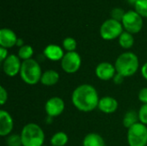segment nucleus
<instances>
[{
    "label": "nucleus",
    "mask_w": 147,
    "mask_h": 146,
    "mask_svg": "<svg viewBox=\"0 0 147 146\" xmlns=\"http://www.w3.org/2000/svg\"><path fill=\"white\" fill-rule=\"evenodd\" d=\"M100 98L97 90L90 84L84 83L78 86L72 92L71 102L79 111L89 113L98 108Z\"/></svg>",
    "instance_id": "f257e3e1"
},
{
    "label": "nucleus",
    "mask_w": 147,
    "mask_h": 146,
    "mask_svg": "<svg viewBox=\"0 0 147 146\" xmlns=\"http://www.w3.org/2000/svg\"><path fill=\"white\" fill-rule=\"evenodd\" d=\"M139 66L140 61L138 56L131 52L121 53L115 63L116 72L124 77L134 76L139 70Z\"/></svg>",
    "instance_id": "f03ea898"
},
{
    "label": "nucleus",
    "mask_w": 147,
    "mask_h": 146,
    "mask_svg": "<svg viewBox=\"0 0 147 146\" xmlns=\"http://www.w3.org/2000/svg\"><path fill=\"white\" fill-rule=\"evenodd\" d=\"M22 146H42L45 141L43 129L35 123L25 125L21 132Z\"/></svg>",
    "instance_id": "7ed1b4c3"
},
{
    "label": "nucleus",
    "mask_w": 147,
    "mask_h": 146,
    "mask_svg": "<svg viewBox=\"0 0 147 146\" xmlns=\"http://www.w3.org/2000/svg\"><path fill=\"white\" fill-rule=\"evenodd\" d=\"M42 71L40 64L34 59L22 61L20 76L22 81L28 85H35L40 82Z\"/></svg>",
    "instance_id": "20e7f679"
},
{
    "label": "nucleus",
    "mask_w": 147,
    "mask_h": 146,
    "mask_svg": "<svg viewBox=\"0 0 147 146\" xmlns=\"http://www.w3.org/2000/svg\"><path fill=\"white\" fill-rule=\"evenodd\" d=\"M127 143L129 146L147 145V126L139 122L127 129Z\"/></svg>",
    "instance_id": "39448f33"
},
{
    "label": "nucleus",
    "mask_w": 147,
    "mask_h": 146,
    "mask_svg": "<svg viewBox=\"0 0 147 146\" xmlns=\"http://www.w3.org/2000/svg\"><path fill=\"white\" fill-rule=\"evenodd\" d=\"M123 33V25L115 19L106 20L100 28V35L105 40H112Z\"/></svg>",
    "instance_id": "423d86ee"
},
{
    "label": "nucleus",
    "mask_w": 147,
    "mask_h": 146,
    "mask_svg": "<svg viewBox=\"0 0 147 146\" xmlns=\"http://www.w3.org/2000/svg\"><path fill=\"white\" fill-rule=\"evenodd\" d=\"M121 23L125 30L133 34H137L141 30L143 27V19L136 11L128 10L125 13Z\"/></svg>",
    "instance_id": "0eeeda50"
},
{
    "label": "nucleus",
    "mask_w": 147,
    "mask_h": 146,
    "mask_svg": "<svg viewBox=\"0 0 147 146\" xmlns=\"http://www.w3.org/2000/svg\"><path fill=\"white\" fill-rule=\"evenodd\" d=\"M81 65V57L76 51L66 52L61 60V68L68 74L76 73L80 69Z\"/></svg>",
    "instance_id": "6e6552de"
},
{
    "label": "nucleus",
    "mask_w": 147,
    "mask_h": 146,
    "mask_svg": "<svg viewBox=\"0 0 147 146\" xmlns=\"http://www.w3.org/2000/svg\"><path fill=\"white\" fill-rule=\"evenodd\" d=\"M65 110V102L59 96H53L48 99L45 104V111L48 117L59 116Z\"/></svg>",
    "instance_id": "1a4fd4ad"
},
{
    "label": "nucleus",
    "mask_w": 147,
    "mask_h": 146,
    "mask_svg": "<svg viewBox=\"0 0 147 146\" xmlns=\"http://www.w3.org/2000/svg\"><path fill=\"white\" fill-rule=\"evenodd\" d=\"M21 59L18 56L15 54H10L7 59L3 62V71L9 77H15L17 74H20L22 67Z\"/></svg>",
    "instance_id": "9d476101"
},
{
    "label": "nucleus",
    "mask_w": 147,
    "mask_h": 146,
    "mask_svg": "<svg viewBox=\"0 0 147 146\" xmlns=\"http://www.w3.org/2000/svg\"><path fill=\"white\" fill-rule=\"evenodd\" d=\"M95 72L96 77L102 81H109L110 79H113L117 73L115 65L109 62H102L98 64L96 67Z\"/></svg>",
    "instance_id": "9b49d317"
},
{
    "label": "nucleus",
    "mask_w": 147,
    "mask_h": 146,
    "mask_svg": "<svg viewBox=\"0 0 147 146\" xmlns=\"http://www.w3.org/2000/svg\"><path fill=\"white\" fill-rule=\"evenodd\" d=\"M14 129V120L11 115L5 110L0 111V135L6 137L11 134Z\"/></svg>",
    "instance_id": "f8f14e48"
},
{
    "label": "nucleus",
    "mask_w": 147,
    "mask_h": 146,
    "mask_svg": "<svg viewBox=\"0 0 147 146\" xmlns=\"http://www.w3.org/2000/svg\"><path fill=\"white\" fill-rule=\"evenodd\" d=\"M119 103L117 100L112 96H104L100 99L98 103V109L107 114L115 113L118 109Z\"/></svg>",
    "instance_id": "ddd939ff"
},
{
    "label": "nucleus",
    "mask_w": 147,
    "mask_h": 146,
    "mask_svg": "<svg viewBox=\"0 0 147 146\" xmlns=\"http://www.w3.org/2000/svg\"><path fill=\"white\" fill-rule=\"evenodd\" d=\"M17 37L14 31L9 28H2L0 30V46L4 48H10L16 46Z\"/></svg>",
    "instance_id": "4468645a"
},
{
    "label": "nucleus",
    "mask_w": 147,
    "mask_h": 146,
    "mask_svg": "<svg viewBox=\"0 0 147 146\" xmlns=\"http://www.w3.org/2000/svg\"><path fill=\"white\" fill-rule=\"evenodd\" d=\"M44 56L51 61H59L62 60L65 56L64 51L61 46L54 44L48 45L45 47L43 51Z\"/></svg>",
    "instance_id": "2eb2a0df"
},
{
    "label": "nucleus",
    "mask_w": 147,
    "mask_h": 146,
    "mask_svg": "<svg viewBox=\"0 0 147 146\" xmlns=\"http://www.w3.org/2000/svg\"><path fill=\"white\" fill-rule=\"evenodd\" d=\"M59 80V74L54 70H47L42 73L40 83L45 86H53Z\"/></svg>",
    "instance_id": "dca6fc26"
},
{
    "label": "nucleus",
    "mask_w": 147,
    "mask_h": 146,
    "mask_svg": "<svg viewBox=\"0 0 147 146\" xmlns=\"http://www.w3.org/2000/svg\"><path fill=\"white\" fill-rule=\"evenodd\" d=\"M83 146H105V141L101 135L91 133L84 137Z\"/></svg>",
    "instance_id": "f3484780"
},
{
    "label": "nucleus",
    "mask_w": 147,
    "mask_h": 146,
    "mask_svg": "<svg viewBox=\"0 0 147 146\" xmlns=\"http://www.w3.org/2000/svg\"><path fill=\"white\" fill-rule=\"evenodd\" d=\"M123 125L126 128L129 129L135 124L140 122L139 119V114L135 110H129L127 111L124 117H123Z\"/></svg>",
    "instance_id": "a211bd4d"
},
{
    "label": "nucleus",
    "mask_w": 147,
    "mask_h": 146,
    "mask_svg": "<svg viewBox=\"0 0 147 146\" xmlns=\"http://www.w3.org/2000/svg\"><path fill=\"white\" fill-rule=\"evenodd\" d=\"M69 141L67 134L64 132H58L53 135L50 143L52 146H65Z\"/></svg>",
    "instance_id": "6ab92c4d"
},
{
    "label": "nucleus",
    "mask_w": 147,
    "mask_h": 146,
    "mask_svg": "<svg viewBox=\"0 0 147 146\" xmlns=\"http://www.w3.org/2000/svg\"><path fill=\"white\" fill-rule=\"evenodd\" d=\"M134 39L132 34L123 31V33L119 37V44L124 49H129L134 46Z\"/></svg>",
    "instance_id": "aec40b11"
},
{
    "label": "nucleus",
    "mask_w": 147,
    "mask_h": 146,
    "mask_svg": "<svg viewBox=\"0 0 147 146\" xmlns=\"http://www.w3.org/2000/svg\"><path fill=\"white\" fill-rule=\"evenodd\" d=\"M33 55H34V49L29 45H24L22 47H20L18 50L17 56L20 58V59H22L23 61L32 59Z\"/></svg>",
    "instance_id": "412c9836"
},
{
    "label": "nucleus",
    "mask_w": 147,
    "mask_h": 146,
    "mask_svg": "<svg viewBox=\"0 0 147 146\" xmlns=\"http://www.w3.org/2000/svg\"><path fill=\"white\" fill-rule=\"evenodd\" d=\"M135 6V11L141 16L147 17V0H138Z\"/></svg>",
    "instance_id": "4be33fe9"
},
{
    "label": "nucleus",
    "mask_w": 147,
    "mask_h": 146,
    "mask_svg": "<svg viewBox=\"0 0 147 146\" xmlns=\"http://www.w3.org/2000/svg\"><path fill=\"white\" fill-rule=\"evenodd\" d=\"M63 47L68 52H75L77 48V41L71 37H66L63 40Z\"/></svg>",
    "instance_id": "5701e85b"
},
{
    "label": "nucleus",
    "mask_w": 147,
    "mask_h": 146,
    "mask_svg": "<svg viewBox=\"0 0 147 146\" xmlns=\"http://www.w3.org/2000/svg\"><path fill=\"white\" fill-rule=\"evenodd\" d=\"M6 144L8 146H22L21 135L10 134L6 139Z\"/></svg>",
    "instance_id": "b1692460"
},
{
    "label": "nucleus",
    "mask_w": 147,
    "mask_h": 146,
    "mask_svg": "<svg viewBox=\"0 0 147 146\" xmlns=\"http://www.w3.org/2000/svg\"><path fill=\"white\" fill-rule=\"evenodd\" d=\"M140 122L147 126V104H143L138 111Z\"/></svg>",
    "instance_id": "393cba45"
},
{
    "label": "nucleus",
    "mask_w": 147,
    "mask_h": 146,
    "mask_svg": "<svg viewBox=\"0 0 147 146\" xmlns=\"http://www.w3.org/2000/svg\"><path fill=\"white\" fill-rule=\"evenodd\" d=\"M124 15H125V12L121 8H115L111 12L112 19H115V20L119 21V22H121L122 21V19L124 17Z\"/></svg>",
    "instance_id": "a878e982"
},
{
    "label": "nucleus",
    "mask_w": 147,
    "mask_h": 146,
    "mask_svg": "<svg viewBox=\"0 0 147 146\" xmlns=\"http://www.w3.org/2000/svg\"><path fill=\"white\" fill-rule=\"evenodd\" d=\"M138 98L140 102H141L143 104H147V88H142L138 95Z\"/></svg>",
    "instance_id": "bb28decb"
},
{
    "label": "nucleus",
    "mask_w": 147,
    "mask_h": 146,
    "mask_svg": "<svg viewBox=\"0 0 147 146\" xmlns=\"http://www.w3.org/2000/svg\"><path fill=\"white\" fill-rule=\"evenodd\" d=\"M8 100V92L3 86L0 87V104L3 106Z\"/></svg>",
    "instance_id": "cd10ccee"
},
{
    "label": "nucleus",
    "mask_w": 147,
    "mask_h": 146,
    "mask_svg": "<svg viewBox=\"0 0 147 146\" xmlns=\"http://www.w3.org/2000/svg\"><path fill=\"white\" fill-rule=\"evenodd\" d=\"M8 51L4 47H0V61L3 63L8 57Z\"/></svg>",
    "instance_id": "c85d7f7f"
},
{
    "label": "nucleus",
    "mask_w": 147,
    "mask_h": 146,
    "mask_svg": "<svg viewBox=\"0 0 147 146\" xmlns=\"http://www.w3.org/2000/svg\"><path fill=\"white\" fill-rule=\"evenodd\" d=\"M124 78H125L124 77H122L121 75L116 73L115 76L114 78H113V81H114V83H115V84H121V83L124 81Z\"/></svg>",
    "instance_id": "c756f323"
},
{
    "label": "nucleus",
    "mask_w": 147,
    "mask_h": 146,
    "mask_svg": "<svg viewBox=\"0 0 147 146\" xmlns=\"http://www.w3.org/2000/svg\"><path fill=\"white\" fill-rule=\"evenodd\" d=\"M140 71H141V75H142V77H144V78H145V79L147 81V62L143 65V66L141 67Z\"/></svg>",
    "instance_id": "7c9ffc66"
},
{
    "label": "nucleus",
    "mask_w": 147,
    "mask_h": 146,
    "mask_svg": "<svg viewBox=\"0 0 147 146\" xmlns=\"http://www.w3.org/2000/svg\"><path fill=\"white\" fill-rule=\"evenodd\" d=\"M16 46H20V47H22V46H24V45H23V40H22V39H18V40H17V42H16Z\"/></svg>",
    "instance_id": "2f4dec72"
},
{
    "label": "nucleus",
    "mask_w": 147,
    "mask_h": 146,
    "mask_svg": "<svg viewBox=\"0 0 147 146\" xmlns=\"http://www.w3.org/2000/svg\"><path fill=\"white\" fill-rule=\"evenodd\" d=\"M137 1H138V0H128V2H129L130 3H134V4H135Z\"/></svg>",
    "instance_id": "473e14b6"
}]
</instances>
